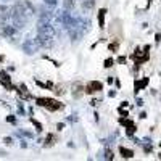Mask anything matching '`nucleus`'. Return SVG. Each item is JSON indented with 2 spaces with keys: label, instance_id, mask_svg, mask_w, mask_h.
<instances>
[{
  "label": "nucleus",
  "instance_id": "obj_33",
  "mask_svg": "<svg viewBox=\"0 0 161 161\" xmlns=\"http://www.w3.org/2000/svg\"><path fill=\"white\" fill-rule=\"evenodd\" d=\"M57 127H58V130H61V129H64V124H63V123H60Z\"/></svg>",
  "mask_w": 161,
  "mask_h": 161
},
{
  "label": "nucleus",
  "instance_id": "obj_34",
  "mask_svg": "<svg viewBox=\"0 0 161 161\" xmlns=\"http://www.w3.org/2000/svg\"><path fill=\"white\" fill-rule=\"evenodd\" d=\"M3 60H5V58H3V57H0V63H2V61H3Z\"/></svg>",
  "mask_w": 161,
  "mask_h": 161
},
{
  "label": "nucleus",
  "instance_id": "obj_3",
  "mask_svg": "<svg viewBox=\"0 0 161 161\" xmlns=\"http://www.w3.org/2000/svg\"><path fill=\"white\" fill-rule=\"evenodd\" d=\"M36 103L39 106L47 108L48 111H58L60 108H63V105L58 100H55V98H42V97H39V98H36Z\"/></svg>",
  "mask_w": 161,
  "mask_h": 161
},
{
  "label": "nucleus",
  "instance_id": "obj_8",
  "mask_svg": "<svg viewBox=\"0 0 161 161\" xmlns=\"http://www.w3.org/2000/svg\"><path fill=\"white\" fill-rule=\"evenodd\" d=\"M0 84H2L5 89L11 90L13 89V84H11V77L7 71H0Z\"/></svg>",
  "mask_w": 161,
  "mask_h": 161
},
{
  "label": "nucleus",
  "instance_id": "obj_15",
  "mask_svg": "<svg viewBox=\"0 0 161 161\" xmlns=\"http://www.w3.org/2000/svg\"><path fill=\"white\" fill-rule=\"evenodd\" d=\"M105 15H106V8H100V11H98V26L102 29L105 28Z\"/></svg>",
  "mask_w": 161,
  "mask_h": 161
},
{
  "label": "nucleus",
  "instance_id": "obj_16",
  "mask_svg": "<svg viewBox=\"0 0 161 161\" xmlns=\"http://www.w3.org/2000/svg\"><path fill=\"white\" fill-rule=\"evenodd\" d=\"M147 84H148V79H142V80H136V92H139L140 89H143Z\"/></svg>",
  "mask_w": 161,
  "mask_h": 161
},
{
  "label": "nucleus",
  "instance_id": "obj_9",
  "mask_svg": "<svg viewBox=\"0 0 161 161\" xmlns=\"http://www.w3.org/2000/svg\"><path fill=\"white\" fill-rule=\"evenodd\" d=\"M86 93V87L80 84V82H76L74 86H73V97L74 98H80Z\"/></svg>",
  "mask_w": 161,
  "mask_h": 161
},
{
  "label": "nucleus",
  "instance_id": "obj_19",
  "mask_svg": "<svg viewBox=\"0 0 161 161\" xmlns=\"http://www.w3.org/2000/svg\"><path fill=\"white\" fill-rule=\"evenodd\" d=\"M31 123L34 124V127H36V130H37V132H42V124H40V123H39V121H37V119H34V118H31Z\"/></svg>",
  "mask_w": 161,
  "mask_h": 161
},
{
  "label": "nucleus",
  "instance_id": "obj_11",
  "mask_svg": "<svg viewBox=\"0 0 161 161\" xmlns=\"http://www.w3.org/2000/svg\"><path fill=\"white\" fill-rule=\"evenodd\" d=\"M18 93H19V97H23V100H29L31 98V93L28 92V87H26L24 84L18 86Z\"/></svg>",
  "mask_w": 161,
  "mask_h": 161
},
{
  "label": "nucleus",
  "instance_id": "obj_6",
  "mask_svg": "<svg viewBox=\"0 0 161 161\" xmlns=\"http://www.w3.org/2000/svg\"><path fill=\"white\" fill-rule=\"evenodd\" d=\"M53 15H55V13H53L50 8H47V5L39 8V21H50L53 18Z\"/></svg>",
  "mask_w": 161,
  "mask_h": 161
},
{
  "label": "nucleus",
  "instance_id": "obj_35",
  "mask_svg": "<svg viewBox=\"0 0 161 161\" xmlns=\"http://www.w3.org/2000/svg\"><path fill=\"white\" fill-rule=\"evenodd\" d=\"M158 158H159V159H161V155H159V156H158Z\"/></svg>",
  "mask_w": 161,
  "mask_h": 161
},
{
  "label": "nucleus",
  "instance_id": "obj_20",
  "mask_svg": "<svg viewBox=\"0 0 161 161\" xmlns=\"http://www.w3.org/2000/svg\"><path fill=\"white\" fill-rule=\"evenodd\" d=\"M102 158H105V159H113V158H114V155H113V152H111L110 148H106Z\"/></svg>",
  "mask_w": 161,
  "mask_h": 161
},
{
  "label": "nucleus",
  "instance_id": "obj_1",
  "mask_svg": "<svg viewBox=\"0 0 161 161\" xmlns=\"http://www.w3.org/2000/svg\"><path fill=\"white\" fill-rule=\"evenodd\" d=\"M55 28L50 24V21H39L37 24V42L40 47L48 48L53 45V39H55Z\"/></svg>",
  "mask_w": 161,
  "mask_h": 161
},
{
  "label": "nucleus",
  "instance_id": "obj_29",
  "mask_svg": "<svg viewBox=\"0 0 161 161\" xmlns=\"http://www.w3.org/2000/svg\"><path fill=\"white\" fill-rule=\"evenodd\" d=\"M55 92H57V95H60V93H63L64 90H63V87H57V90H55Z\"/></svg>",
  "mask_w": 161,
  "mask_h": 161
},
{
  "label": "nucleus",
  "instance_id": "obj_13",
  "mask_svg": "<svg viewBox=\"0 0 161 161\" xmlns=\"http://www.w3.org/2000/svg\"><path fill=\"white\" fill-rule=\"evenodd\" d=\"M95 7V0H82V10L84 11H90Z\"/></svg>",
  "mask_w": 161,
  "mask_h": 161
},
{
  "label": "nucleus",
  "instance_id": "obj_22",
  "mask_svg": "<svg viewBox=\"0 0 161 161\" xmlns=\"http://www.w3.org/2000/svg\"><path fill=\"white\" fill-rule=\"evenodd\" d=\"M113 64H114V60H113V58H106V60H105V63H103L105 68H111Z\"/></svg>",
  "mask_w": 161,
  "mask_h": 161
},
{
  "label": "nucleus",
  "instance_id": "obj_32",
  "mask_svg": "<svg viewBox=\"0 0 161 161\" xmlns=\"http://www.w3.org/2000/svg\"><path fill=\"white\" fill-rule=\"evenodd\" d=\"M161 42V34H156V44Z\"/></svg>",
  "mask_w": 161,
  "mask_h": 161
},
{
  "label": "nucleus",
  "instance_id": "obj_24",
  "mask_svg": "<svg viewBox=\"0 0 161 161\" xmlns=\"http://www.w3.org/2000/svg\"><path fill=\"white\" fill-rule=\"evenodd\" d=\"M7 121H8V123H11V124H15L16 123V118L10 114V116H7Z\"/></svg>",
  "mask_w": 161,
  "mask_h": 161
},
{
  "label": "nucleus",
  "instance_id": "obj_23",
  "mask_svg": "<svg viewBox=\"0 0 161 161\" xmlns=\"http://www.w3.org/2000/svg\"><path fill=\"white\" fill-rule=\"evenodd\" d=\"M44 3H45L47 7H57L58 0H44Z\"/></svg>",
  "mask_w": 161,
  "mask_h": 161
},
{
  "label": "nucleus",
  "instance_id": "obj_14",
  "mask_svg": "<svg viewBox=\"0 0 161 161\" xmlns=\"http://www.w3.org/2000/svg\"><path fill=\"white\" fill-rule=\"evenodd\" d=\"M119 153H121V156H123V158H127V159L134 156V152L129 150V148H126V147H119Z\"/></svg>",
  "mask_w": 161,
  "mask_h": 161
},
{
  "label": "nucleus",
  "instance_id": "obj_5",
  "mask_svg": "<svg viewBox=\"0 0 161 161\" xmlns=\"http://www.w3.org/2000/svg\"><path fill=\"white\" fill-rule=\"evenodd\" d=\"M10 18H11V7L0 5V23H2V24H8Z\"/></svg>",
  "mask_w": 161,
  "mask_h": 161
},
{
  "label": "nucleus",
  "instance_id": "obj_27",
  "mask_svg": "<svg viewBox=\"0 0 161 161\" xmlns=\"http://www.w3.org/2000/svg\"><path fill=\"white\" fill-rule=\"evenodd\" d=\"M3 142H5L7 145H11V143H13V139H11V137H5V140H3Z\"/></svg>",
  "mask_w": 161,
  "mask_h": 161
},
{
  "label": "nucleus",
  "instance_id": "obj_12",
  "mask_svg": "<svg viewBox=\"0 0 161 161\" xmlns=\"http://www.w3.org/2000/svg\"><path fill=\"white\" fill-rule=\"evenodd\" d=\"M63 8L68 11H74L76 8V0H63Z\"/></svg>",
  "mask_w": 161,
  "mask_h": 161
},
{
  "label": "nucleus",
  "instance_id": "obj_2",
  "mask_svg": "<svg viewBox=\"0 0 161 161\" xmlns=\"http://www.w3.org/2000/svg\"><path fill=\"white\" fill-rule=\"evenodd\" d=\"M11 11L16 13V15H21L24 18H32L36 13V7L29 2V0H23V2H16L15 5H11Z\"/></svg>",
  "mask_w": 161,
  "mask_h": 161
},
{
  "label": "nucleus",
  "instance_id": "obj_17",
  "mask_svg": "<svg viewBox=\"0 0 161 161\" xmlns=\"http://www.w3.org/2000/svg\"><path fill=\"white\" fill-rule=\"evenodd\" d=\"M55 142H57V136H55V134H48L47 139H45V145L48 147V145H53Z\"/></svg>",
  "mask_w": 161,
  "mask_h": 161
},
{
  "label": "nucleus",
  "instance_id": "obj_4",
  "mask_svg": "<svg viewBox=\"0 0 161 161\" xmlns=\"http://www.w3.org/2000/svg\"><path fill=\"white\" fill-rule=\"evenodd\" d=\"M39 42H37V39H28V40H24L23 42V50L28 53V55H34V53L39 50Z\"/></svg>",
  "mask_w": 161,
  "mask_h": 161
},
{
  "label": "nucleus",
  "instance_id": "obj_26",
  "mask_svg": "<svg viewBox=\"0 0 161 161\" xmlns=\"http://www.w3.org/2000/svg\"><path fill=\"white\" fill-rule=\"evenodd\" d=\"M110 50H118V42H114V44H110Z\"/></svg>",
  "mask_w": 161,
  "mask_h": 161
},
{
  "label": "nucleus",
  "instance_id": "obj_7",
  "mask_svg": "<svg viewBox=\"0 0 161 161\" xmlns=\"http://www.w3.org/2000/svg\"><path fill=\"white\" fill-rule=\"evenodd\" d=\"M103 87V84L100 82V80H90V82H87L86 86V93H95V92H100Z\"/></svg>",
  "mask_w": 161,
  "mask_h": 161
},
{
  "label": "nucleus",
  "instance_id": "obj_28",
  "mask_svg": "<svg viewBox=\"0 0 161 161\" xmlns=\"http://www.w3.org/2000/svg\"><path fill=\"white\" fill-rule=\"evenodd\" d=\"M18 111H19V114H24V106H23V105L18 106Z\"/></svg>",
  "mask_w": 161,
  "mask_h": 161
},
{
  "label": "nucleus",
  "instance_id": "obj_36",
  "mask_svg": "<svg viewBox=\"0 0 161 161\" xmlns=\"http://www.w3.org/2000/svg\"><path fill=\"white\" fill-rule=\"evenodd\" d=\"M150 2H153V0H150Z\"/></svg>",
  "mask_w": 161,
  "mask_h": 161
},
{
  "label": "nucleus",
  "instance_id": "obj_18",
  "mask_svg": "<svg viewBox=\"0 0 161 161\" xmlns=\"http://www.w3.org/2000/svg\"><path fill=\"white\" fill-rule=\"evenodd\" d=\"M16 136H18V137H28V139H32V137H34V134H32V132H28V130H18V132H16Z\"/></svg>",
  "mask_w": 161,
  "mask_h": 161
},
{
  "label": "nucleus",
  "instance_id": "obj_31",
  "mask_svg": "<svg viewBox=\"0 0 161 161\" xmlns=\"http://www.w3.org/2000/svg\"><path fill=\"white\" fill-rule=\"evenodd\" d=\"M90 105H92V106H97V105H98V100H92Z\"/></svg>",
  "mask_w": 161,
  "mask_h": 161
},
{
  "label": "nucleus",
  "instance_id": "obj_30",
  "mask_svg": "<svg viewBox=\"0 0 161 161\" xmlns=\"http://www.w3.org/2000/svg\"><path fill=\"white\" fill-rule=\"evenodd\" d=\"M118 63H126V57H119L118 58Z\"/></svg>",
  "mask_w": 161,
  "mask_h": 161
},
{
  "label": "nucleus",
  "instance_id": "obj_10",
  "mask_svg": "<svg viewBox=\"0 0 161 161\" xmlns=\"http://www.w3.org/2000/svg\"><path fill=\"white\" fill-rule=\"evenodd\" d=\"M16 28H15V26H13V24H2V32H3V36L5 37H13V36H15L16 34Z\"/></svg>",
  "mask_w": 161,
  "mask_h": 161
},
{
  "label": "nucleus",
  "instance_id": "obj_25",
  "mask_svg": "<svg viewBox=\"0 0 161 161\" xmlns=\"http://www.w3.org/2000/svg\"><path fill=\"white\" fill-rule=\"evenodd\" d=\"M0 106H2V108H7V110L10 108V105L7 102H3V100H0Z\"/></svg>",
  "mask_w": 161,
  "mask_h": 161
},
{
  "label": "nucleus",
  "instance_id": "obj_21",
  "mask_svg": "<svg viewBox=\"0 0 161 161\" xmlns=\"http://www.w3.org/2000/svg\"><path fill=\"white\" fill-rule=\"evenodd\" d=\"M36 84L39 87H45V89H53V84L52 82H40V80H36Z\"/></svg>",
  "mask_w": 161,
  "mask_h": 161
}]
</instances>
